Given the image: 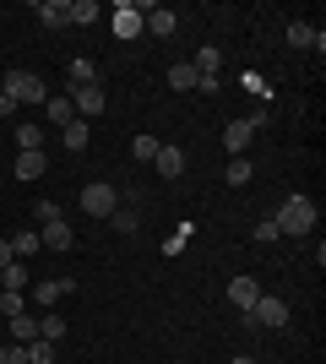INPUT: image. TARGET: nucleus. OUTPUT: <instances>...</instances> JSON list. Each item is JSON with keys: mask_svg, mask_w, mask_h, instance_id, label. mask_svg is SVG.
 I'll return each instance as SVG.
<instances>
[{"mask_svg": "<svg viewBox=\"0 0 326 364\" xmlns=\"http://www.w3.org/2000/svg\"><path fill=\"white\" fill-rule=\"evenodd\" d=\"M158 147H163V141H158V136H147V131H141V136L131 141V158H136V164H153V158H158Z\"/></svg>", "mask_w": 326, "mask_h": 364, "instance_id": "393cba45", "label": "nucleus"}, {"mask_svg": "<svg viewBox=\"0 0 326 364\" xmlns=\"http://www.w3.org/2000/svg\"><path fill=\"white\" fill-rule=\"evenodd\" d=\"M33 218H38V223H55V218H60V207H55V201H33Z\"/></svg>", "mask_w": 326, "mask_h": 364, "instance_id": "72a5a7b5", "label": "nucleus"}, {"mask_svg": "<svg viewBox=\"0 0 326 364\" xmlns=\"http://www.w3.org/2000/svg\"><path fill=\"white\" fill-rule=\"evenodd\" d=\"M109 223H114V234H136V223H141V218H136V207H125V201H120V207L109 213Z\"/></svg>", "mask_w": 326, "mask_h": 364, "instance_id": "b1692460", "label": "nucleus"}, {"mask_svg": "<svg viewBox=\"0 0 326 364\" xmlns=\"http://www.w3.org/2000/svg\"><path fill=\"white\" fill-rule=\"evenodd\" d=\"M22 310H28V294H0V321H11V316H22Z\"/></svg>", "mask_w": 326, "mask_h": 364, "instance_id": "cd10ccee", "label": "nucleus"}, {"mask_svg": "<svg viewBox=\"0 0 326 364\" xmlns=\"http://www.w3.org/2000/svg\"><path fill=\"white\" fill-rule=\"evenodd\" d=\"M33 250H44V245H38V228H22V234H11V256H16V261H28Z\"/></svg>", "mask_w": 326, "mask_h": 364, "instance_id": "6ab92c4d", "label": "nucleus"}, {"mask_svg": "<svg viewBox=\"0 0 326 364\" xmlns=\"http://www.w3.org/2000/svg\"><path fill=\"white\" fill-rule=\"evenodd\" d=\"M261 299V283H256V277H229V304L234 310H245L250 316V304Z\"/></svg>", "mask_w": 326, "mask_h": 364, "instance_id": "1a4fd4ad", "label": "nucleus"}, {"mask_svg": "<svg viewBox=\"0 0 326 364\" xmlns=\"http://www.w3.org/2000/svg\"><path fill=\"white\" fill-rule=\"evenodd\" d=\"M16 152H44V131L38 125H16Z\"/></svg>", "mask_w": 326, "mask_h": 364, "instance_id": "5701e85b", "label": "nucleus"}, {"mask_svg": "<svg viewBox=\"0 0 326 364\" xmlns=\"http://www.w3.org/2000/svg\"><path fill=\"white\" fill-rule=\"evenodd\" d=\"M49 168V158L44 152H16V164H11V174L16 180H38V174H44Z\"/></svg>", "mask_w": 326, "mask_h": 364, "instance_id": "ddd939ff", "label": "nucleus"}, {"mask_svg": "<svg viewBox=\"0 0 326 364\" xmlns=\"http://www.w3.org/2000/svg\"><path fill=\"white\" fill-rule=\"evenodd\" d=\"M11 261H16V256H11V240H0V272H6Z\"/></svg>", "mask_w": 326, "mask_h": 364, "instance_id": "f704fd0d", "label": "nucleus"}, {"mask_svg": "<svg viewBox=\"0 0 326 364\" xmlns=\"http://www.w3.org/2000/svg\"><path fill=\"white\" fill-rule=\"evenodd\" d=\"M71 289H77V277H44V283H33V289H28V299L33 304H55V299H65Z\"/></svg>", "mask_w": 326, "mask_h": 364, "instance_id": "0eeeda50", "label": "nucleus"}, {"mask_svg": "<svg viewBox=\"0 0 326 364\" xmlns=\"http://www.w3.org/2000/svg\"><path fill=\"white\" fill-rule=\"evenodd\" d=\"M60 141H65L71 152H87V141H93V125H87V120H71V125L60 131Z\"/></svg>", "mask_w": 326, "mask_h": 364, "instance_id": "dca6fc26", "label": "nucleus"}, {"mask_svg": "<svg viewBox=\"0 0 326 364\" xmlns=\"http://www.w3.org/2000/svg\"><path fill=\"white\" fill-rule=\"evenodd\" d=\"M250 174H256L250 158H229V185H250Z\"/></svg>", "mask_w": 326, "mask_h": 364, "instance_id": "c85d7f7f", "label": "nucleus"}, {"mask_svg": "<svg viewBox=\"0 0 326 364\" xmlns=\"http://www.w3.org/2000/svg\"><path fill=\"white\" fill-rule=\"evenodd\" d=\"M44 114H49V125H55V131H65V125L77 120V109H71V98H65V92H60V98L49 92V98H44Z\"/></svg>", "mask_w": 326, "mask_h": 364, "instance_id": "f8f14e48", "label": "nucleus"}, {"mask_svg": "<svg viewBox=\"0 0 326 364\" xmlns=\"http://www.w3.org/2000/svg\"><path fill=\"white\" fill-rule=\"evenodd\" d=\"M250 321H256V326H272V332H278V326H288V299L261 294V299L250 304Z\"/></svg>", "mask_w": 326, "mask_h": 364, "instance_id": "423d86ee", "label": "nucleus"}, {"mask_svg": "<svg viewBox=\"0 0 326 364\" xmlns=\"http://www.w3.org/2000/svg\"><path fill=\"white\" fill-rule=\"evenodd\" d=\"M0 364H28V348L22 343H0Z\"/></svg>", "mask_w": 326, "mask_h": 364, "instance_id": "2f4dec72", "label": "nucleus"}, {"mask_svg": "<svg viewBox=\"0 0 326 364\" xmlns=\"http://www.w3.org/2000/svg\"><path fill=\"white\" fill-rule=\"evenodd\" d=\"M82 213L87 218H98V223H109V213H114V207H120V191H114V185H104V180H93V185H82Z\"/></svg>", "mask_w": 326, "mask_h": 364, "instance_id": "20e7f679", "label": "nucleus"}, {"mask_svg": "<svg viewBox=\"0 0 326 364\" xmlns=\"http://www.w3.org/2000/svg\"><path fill=\"white\" fill-rule=\"evenodd\" d=\"M0 277H6V289H11V294H28V289H33V272L22 267V261H11V267H6Z\"/></svg>", "mask_w": 326, "mask_h": 364, "instance_id": "aec40b11", "label": "nucleus"}, {"mask_svg": "<svg viewBox=\"0 0 326 364\" xmlns=\"http://www.w3.org/2000/svg\"><path fill=\"white\" fill-rule=\"evenodd\" d=\"M141 28V16H136V6H120V11H114V33H120V38H131V33Z\"/></svg>", "mask_w": 326, "mask_h": 364, "instance_id": "a878e982", "label": "nucleus"}, {"mask_svg": "<svg viewBox=\"0 0 326 364\" xmlns=\"http://www.w3.org/2000/svg\"><path fill=\"white\" fill-rule=\"evenodd\" d=\"M87 82H98V65L87 60V55H77L71 71H65V87H87Z\"/></svg>", "mask_w": 326, "mask_h": 364, "instance_id": "2eb2a0df", "label": "nucleus"}, {"mask_svg": "<svg viewBox=\"0 0 326 364\" xmlns=\"http://www.w3.org/2000/svg\"><path fill=\"white\" fill-rule=\"evenodd\" d=\"M38 245H44V250H71V245H77V234H71V223H65V218H55V223H38Z\"/></svg>", "mask_w": 326, "mask_h": 364, "instance_id": "6e6552de", "label": "nucleus"}, {"mask_svg": "<svg viewBox=\"0 0 326 364\" xmlns=\"http://www.w3.org/2000/svg\"><path fill=\"white\" fill-rule=\"evenodd\" d=\"M169 87L174 92H190V87H196V65H190V60H174L169 65Z\"/></svg>", "mask_w": 326, "mask_h": 364, "instance_id": "a211bd4d", "label": "nucleus"}, {"mask_svg": "<svg viewBox=\"0 0 326 364\" xmlns=\"http://www.w3.org/2000/svg\"><path fill=\"white\" fill-rule=\"evenodd\" d=\"M153 168L163 174V180H180V174H185V147H158Z\"/></svg>", "mask_w": 326, "mask_h": 364, "instance_id": "9d476101", "label": "nucleus"}, {"mask_svg": "<svg viewBox=\"0 0 326 364\" xmlns=\"http://www.w3.org/2000/svg\"><path fill=\"white\" fill-rule=\"evenodd\" d=\"M65 98H71V109H77V120H87L93 125L98 114H104V82H87V87H65Z\"/></svg>", "mask_w": 326, "mask_h": 364, "instance_id": "39448f33", "label": "nucleus"}, {"mask_svg": "<svg viewBox=\"0 0 326 364\" xmlns=\"http://www.w3.org/2000/svg\"><path fill=\"white\" fill-rule=\"evenodd\" d=\"M190 65H196V76H217V65H223V55H217L212 44H202V49H196V60H190Z\"/></svg>", "mask_w": 326, "mask_h": 364, "instance_id": "4be33fe9", "label": "nucleus"}, {"mask_svg": "<svg viewBox=\"0 0 326 364\" xmlns=\"http://www.w3.org/2000/svg\"><path fill=\"white\" fill-rule=\"evenodd\" d=\"M38 337H44V343H60V337H65V321H60V316L38 321Z\"/></svg>", "mask_w": 326, "mask_h": 364, "instance_id": "7c9ffc66", "label": "nucleus"}, {"mask_svg": "<svg viewBox=\"0 0 326 364\" xmlns=\"http://www.w3.org/2000/svg\"><path fill=\"white\" fill-rule=\"evenodd\" d=\"M234 364H256V359H234Z\"/></svg>", "mask_w": 326, "mask_h": 364, "instance_id": "c9c22d12", "label": "nucleus"}, {"mask_svg": "<svg viewBox=\"0 0 326 364\" xmlns=\"http://www.w3.org/2000/svg\"><path fill=\"white\" fill-rule=\"evenodd\" d=\"M315 201L310 196H288L278 207V218H272V223H278V234H315Z\"/></svg>", "mask_w": 326, "mask_h": 364, "instance_id": "f03ea898", "label": "nucleus"}, {"mask_svg": "<svg viewBox=\"0 0 326 364\" xmlns=\"http://www.w3.org/2000/svg\"><path fill=\"white\" fill-rule=\"evenodd\" d=\"M38 16H44V28H71V0H38Z\"/></svg>", "mask_w": 326, "mask_h": 364, "instance_id": "9b49d317", "label": "nucleus"}, {"mask_svg": "<svg viewBox=\"0 0 326 364\" xmlns=\"http://www.w3.org/2000/svg\"><path fill=\"white\" fill-rule=\"evenodd\" d=\"M33 337H38V316H28V310H22V316H11V343H22V348H28Z\"/></svg>", "mask_w": 326, "mask_h": 364, "instance_id": "f3484780", "label": "nucleus"}, {"mask_svg": "<svg viewBox=\"0 0 326 364\" xmlns=\"http://www.w3.org/2000/svg\"><path fill=\"white\" fill-rule=\"evenodd\" d=\"M174 28H180V16H174L169 6H153V11H147V33H153V38H169Z\"/></svg>", "mask_w": 326, "mask_h": 364, "instance_id": "4468645a", "label": "nucleus"}, {"mask_svg": "<svg viewBox=\"0 0 326 364\" xmlns=\"http://www.w3.org/2000/svg\"><path fill=\"white\" fill-rule=\"evenodd\" d=\"M288 44L294 49H315V28L310 22H288Z\"/></svg>", "mask_w": 326, "mask_h": 364, "instance_id": "bb28decb", "label": "nucleus"}, {"mask_svg": "<svg viewBox=\"0 0 326 364\" xmlns=\"http://www.w3.org/2000/svg\"><path fill=\"white\" fill-rule=\"evenodd\" d=\"M250 234H256V240H261V245H272V240H283V234H278V223H272V218H261V223L250 228Z\"/></svg>", "mask_w": 326, "mask_h": 364, "instance_id": "473e14b6", "label": "nucleus"}, {"mask_svg": "<svg viewBox=\"0 0 326 364\" xmlns=\"http://www.w3.org/2000/svg\"><path fill=\"white\" fill-rule=\"evenodd\" d=\"M49 359H55V343L33 337V343H28V364H49Z\"/></svg>", "mask_w": 326, "mask_h": 364, "instance_id": "c756f323", "label": "nucleus"}, {"mask_svg": "<svg viewBox=\"0 0 326 364\" xmlns=\"http://www.w3.org/2000/svg\"><path fill=\"white\" fill-rule=\"evenodd\" d=\"M261 125H266V109H250V114H239V120L223 125V147H229V158H245L250 136H256Z\"/></svg>", "mask_w": 326, "mask_h": 364, "instance_id": "7ed1b4c3", "label": "nucleus"}, {"mask_svg": "<svg viewBox=\"0 0 326 364\" xmlns=\"http://www.w3.org/2000/svg\"><path fill=\"white\" fill-rule=\"evenodd\" d=\"M0 98L6 104H44L49 87H44V76H33V71H6L0 76Z\"/></svg>", "mask_w": 326, "mask_h": 364, "instance_id": "f257e3e1", "label": "nucleus"}, {"mask_svg": "<svg viewBox=\"0 0 326 364\" xmlns=\"http://www.w3.org/2000/svg\"><path fill=\"white\" fill-rule=\"evenodd\" d=\"M98 22V0H71V28H93Z\"/></svg>", "mask_w": 326, "mask_h": 364, "instance_id": "412c9836", "label": "nucleus"}]
</instances>
